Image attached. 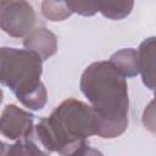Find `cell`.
I'll return each mask as SVG.
<instances>
[{
    "mask_svg": "<svg viewBox=\"0 0 156 156\" xmlns=\"http://www.w3.org/2000/svg\"><path fill=\"white\" fill-rule=\"evenodd\" d=\"M80 90L99 119L98 135L116 138L128 127V88L124 77L107 61L94 62L82 74Z\"/></svg>",
    "mask_w": 156,
    "mask_h": 156,
    "instance_id": "6da1fadb",
    "label": "cell"
},
{
    "mask_svg": "<svg viewBox=\"0 0 156 156\" xmlns=\"http://www.w3.org/2000/svg\"><path fill=\"white\" fill-rule=\"evenodd\" d=\"M99 119L91 106L76 99L61 102L52 113L40 119L33 128L38 143L50 154L67 156L85 144V139L98 134Z\"/></svg>",
    "mask_w": 156,
    "mask_h": 156,
    "instance_id": "7a4b0ae2",
    "label": "cell"
},
{
    "mask_svg": "<svg viewBox=\"0 0 156 156\" xmlns=\"http://www.w3.org/2000/svg\"><path fill=\"white\" fill-rule=\"evenodd\" d=\"M41 67V58L30 50L0 48V83L32 110H40L46 102V90L40 82Z\"/></svg>",
    "mask_w": 156,
    "mask_h": 156,
    "instance_id": "3957f363",
    "label": "cell"
},
{
    "mask_svg": "<svg viewBox=\"0 0 156 156\" xmlns=\"http://www.w3.org/2000/svg\"><path fill=\"white\" fill-rule=\"evenodd\" d=\"M35 24V12L26 1H0V28L12 37H23Z\"/></svg>",
    "mask_w": 156,
    "mask_h": 156,
    "instance_id": "277c9868",
    "label": "cell"
},
{
    "mask_svg": "<svg viewBox=\"0 0 156 156\" xmlns=\"http://www.w3.org/2000/svg\"><path fill=\"white\" fill-rule=\"evenodd\" d=\"M34 116L16 105H7L0 116V133L9 139H22L33 130Z\"/></svg>",
    "mask_w": 156,
    "mask_h": 156,
    "instance_id": "5b68a950",
    "label": "cell"
},
{
    "mask_svg": "<svg viewBox=\"0 0 156 156\" xmlns=\"http://www.w3.org/2000/svg\"><path fill=\"white\" fill-rule=\"evenodd\" d=\"M27 50L35 52L41 60H45L56 52V37L46 28H37L24 40Z\"/></svg>",
    "mask_w": 156,
    "mask_h": 156,
    "instance_id": "8992f818",
    "label": "cell"
},
{
    "mask_svg": "<svg viewBox=\"0 0 156 156\" xmlns=\"http://www.w3.org/2000/svg\"><path fill=\"white\" fill-rule=\"evenodd\" d=\"M155 38L151 37L149 39H145L140 48L138 54V68L141 73L143 82L149 89H154V40Z\"/></svg>",
    "mask_w": 156,
    "mask_h": 156,
    "instance_id": "52a82bcc",
    "label": "cell"
},
{
    "mask_svg": "<svg viewBox=\"0 0 156 156\" xmlns=\"http://www.w3.org/2000/svg\"><path fill=\"white\" fill-rule=\"evenodd\" d=\"M123 77H134L139 73L138 54L134 49H123L111 56L108 61Z\"/></svg>",
    "mask_w": 156,
    "mask_h": 156,
    "instance_id": "ba28073f",
    "label": "cell"
},
{
    "mask_svg": "<svg viewBox=\"0 0 156 156\" xmlns=\"http://www.w3.org/2000/svg\"><path fill=\"white\" fill-rule=\"evenodd\" d=\"M5 156H50V152L38 143L32 130L28 135L9 146Z\"/></svg>",
    "mask_w": 156,
    "mask_h": 156,
    "instance_id": "9c48e42d",
    "label": "cell"
},
{
    "mask_svg": "<svg viewBox=\"0 0 156 156\" xmlns=\"http://www.w3.org/2000/svg\"><path fill=\"white\" fill-rule=\"evenodd\" d=\"M133 7V2H115V4H98V11H100L105 17L112 20H121L126 17L130 9Z\"/></svg>",
    "mask_w": 156,
    "mask_h": 156,
    "instance_id": "30bf717a",
    "label": "cell"
},
{
    "mask_svg": "<svg viewBox=\"0 0 156 156\" xmlns=\"http://www.w3.org/2000/svg\"><path fill=\"white\" fill-rule=\"evenodd\" d=\"M71 12L66 2H43V13L51 21H63Z\"/></svg>",
    "mask_w": 156,
    "mask_h": 156,
    "instance_id": "8fae6325",
    "label": "cell"
},
{
    "mask_svg": "<svg viewBox=\"0 0 156 156\" xmlns=\"http://www.w3.org/2000/svg\"><path fill=\"white\" fill-rule=\"evenodd\" d=\"M67 156H104V155L99 150H96V149L84 144V145L79 146L78 149H76L73 152H71Z\"/></svg>",
    "mask_w": 156,
    "mask_h": 156,
    "instance_id": "7c38bea8",
    "label": "cell"
},
{
    "mask_svg": "<svg viewBox=\"0 0 156 156\" xmlns=\"http://www.w3.org/2000/svg\"><path fill=\"white\" fill-rule=\"evenodd\" d=\"M6 150H7V145L2 141H0V156H5L6 155Z\"/></svg>",
    "mask_w": 156,
    "mask_h": 156,
    "instance_id": "4fadbf2b",
    "label": "cell"
},
{
    "mask_svg": "<svg viewBox=\"0 0 156 156\" xmlns=\"http://www.w3.org/2000/svg\"><path fill=\"white\" fill-rule=\"evenodd\" d=\"M2 101V91H1V89H0V102Z\"/></svg>",
    "mask_w": 156,
    "mask_h": 156,
    "instance_id": "5bb4252c",
    "label": "cell"
}]
</instances>
